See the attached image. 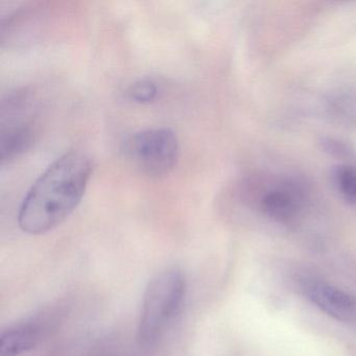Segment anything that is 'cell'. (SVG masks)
<instances>
[{"label":"cell","instance_id":"cell-1","mask_svg":"<svg viewBox=\"0 0 356 356\" xmlns=\"http://www.w3.org/2000/svg\"><path fill=\"white\" fill-rule=\"evenodd\" d=\"M91 172L92 162L81 152L56 160L24 197L18 214L20 229L41 235L57 228L82 201Z\"/></svg>","mask_w":356,"mask_h":356},{"label":"cell","instance_id":"cell-2","mask_svg":"<svg viewBox=\"0 0 356 356\" xmlns=\"http://www.w3.org/2000/svg\"><path fill=\"white\" fill-rule=\"evenodd\" d=\"M186 295V280L177 268H166L147 285L139 318V343L151 347L165 334L180 312Z\"/></svg>","mask_w":356,"mask_h":356},{"label":"cell","instance_id":"cell-3","mask_svg":"<svg viewBox=\"0 0 356 356\" xmlns=\"http://www.w3.org/2000/svg\"><path fill=\"white\" fill-rule=\"evenodd\" d=\"M127 159L149 177L166 176L176 165L179 143L170 129H149L129 137L122 147Z\"/></svg>","mask_w":356,"mask_h":356},{"label":"cell","instance_id":"cell-4","mask_svg":"<svg viewBox=\"0 0 356 356\" xmlns=\"http://www.w3.org/2000/svg\"><path fill=\"white\" fill-rule=\"evenodd\" d=\"M302 289L325 314L341 322L356 324V296L314 279L304 281Z\"/></svg>","mask_w":356,"mask_h":356},{"label":"cell","instance_id":"cell-5","mask_svg":"<svg viewBox=\"0 0 356 356\" xmlns=\"http://www.w3.org/2000/svg\"><path fill=\"white\" fill-rule=\"evenodd\" d=\"M1 126L0 159L5 164L32 147L35 131L30 122H24L20 118H9L8 122H1Z\"/></svg>","mask_w":356,"mask_h":356},{"label":"cell","instance_id":"cell-6","mask_svg":"<svg viewBox=\"0 0 356 356\" xmlns=\"http://www.w3.org/2000/svg\"><path fill=\"white\" fill-rule=\"evenodd\" d=\"M38 341V332L31 326L9 329L0 339V356H19L30 351Z\"/></svg>","mask_w":356,"mask_h":356},{"label":"cell","instance_id":"cell-7","mask_svg":"<svg viewBox=\"0 0 356 356\" xmlns=\"http://www.w3.org/2000/svg\"><path fill=\"white\" fill-rule=\"evenodd\" d=\"M264 210L268 216L278 220H289L295 214V203L291 195L283 191L268 193L262 202Z\"/></svg>","mask_w":356,"mask_h":356},{"label":"cell","instance_id":"cell-8","mask_svg":"<svg viewBox=\"0 0 356 356\" xmlns=\"http://www.w3.org/2000/svg\"><path fill=\"white\" fill-rule=\"evenodd\" d=\"M127 95L135 103L149 104L157 99L158 87L154 81L140 80L128 89Z\"/></svg>","mask_w":356,"mask_h":356},{"label":"cell","instance_id":"cell-9","mask_svg":"<svg viewBox=\"0 0 356 356\" xmlns=\"http://www.w3.org/2000/svg\"><path fill=\"white\" fill-rule=\"evenodd\" d=\"M337 181L346 199L356 203V170L350 168H341L337 172Z\"/></svg>","mask_w":356,"mask_h":356}]
</instances>
